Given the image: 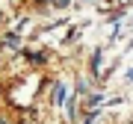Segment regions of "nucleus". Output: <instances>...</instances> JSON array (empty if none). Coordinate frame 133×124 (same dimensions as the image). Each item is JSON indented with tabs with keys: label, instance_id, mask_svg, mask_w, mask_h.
<instances>
[{
	"label": "nucleus",
	"instance_id": "obj_2",
	"mask_svg": "<svg viewBox=\"0 0 133 124\" xmlns=\"http://www.w3.org/2000/svg\"><path fill=\"white\" fill-rule=\"evenodd\" d=\"M65 100V86H56L53 89V104H62Z\"/></svg>",
	"mask_w": 133,
	"mask_h": 124
},
{
	"label": "nucleus",
	"instance_id": "obj_6",
	"mask_svg": "<svg viewBox=\"0 0 133 124\" xmlns=\"http://www.w3.org/2000/svg\"><path fill=\"white\" fill-rule=\"evenodd\" d=\"M0 124H6V121H3V118H0Z\"/></svg>",
	"mask_w": 133,
	"mask_h": 124
},
{
	"label": "nucleus",
	"instance_id": "obj_4",
	"mask_svg": "<svg viewBox=\"0 0 133 124\" xmlns=\"http://www.w3.org/2000/svg\"><path fill=\"white\" fill-rule=\"evenodd\" d=\"M95 118H98V112H89V118H86L83 124H95Z\"/></svg>",
	"mask_w": 133,
	"mask_h": 124
},
{
	"label": "nucleus",
	"instance_id": "obj_1",
	"mask_svg": "<svg viewBox=\"0 0 133 124\" xmlns=\"http://www.w3.org/2000/svg\"><path fill=\"white\" fill-rule=\"evenodd\" d=\"M101 59H104V50H95V53H92V77L101 74Z\"/></svg>",
	"mask_w": 133,
	"mask_h": 124
},
{
	"label": "nucleus",
	"instance_id": "obj_5",
	"mask_svg": "<svg viewBox=\"0 0 133 124\" xmlns=\"http://www.w3.org/2000/svg\"><path fill=\"white\" fill-rule=\"evenodd\" d=\"M124 80H127V83H133V68H130V71H127V77H124Z\"/></svg>",
	"mask_w": 133,
	"mask_h": 124
},
{
	"label": "nucleus",
	"instance_id": "obj_3",
	"mask_svg": "<svg viewBox=\"0 0 133 124\" xmlns=\"http://www.w3.org/2000/svg\"><path fill=\"white\" fill-rule=\"evenodd\" d=\"M104 104V95H89V109H98Z\"/></svg>",
	"mask_w": 133,
	"mask_h": 124
}]
</instances>
